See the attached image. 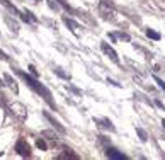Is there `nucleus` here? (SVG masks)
<instances>
[{"instance_id":"obj_5","label":"nucleus","mask_w":165,"mask_h":160,"mask_svg":"<svg viewBox=\"0 0 165 160\" xmlns=\"http://www.w3.org/2000/svg\"><path fill=\"white\" fill-rule=\"evenodd\" d=\"M106 155H107L109 158H116V160H123V158H126V155L119 153V152H118V150H114V148H107Z\"/></svg>"},{"instance_id":"obj_16","label":"nucleus","mask_w":165,"mask_h":160,"mask_svg":"<svg viewBox=\"0 0 165 160\" xmlns=\"http://www.w3.org/2000/svg\"><path fill=\"white\" fill-rule=\"evenodd\" d=\"M26 15L29 17V21H34V22H38V17L33 14V12H29V10H26Z\"/></svg>"},{"instance_id":"obj_9","label":"nucleus","mask_w":165,"mask_h":160,"mask_svg":"<svg viewBox=\"0 0 165 160\" xmlns=\"http://www.w3.org/2000/svg\"><path fill=\"white\" fill-rule=\"evenodd\" d=\"M136 133H138V136H140L141 141H148V135H146V131L143 128H136Z\"/></svg>"},{"instance_id":"obj_2","label":"nucleus","mask_w":165,"mask_h":160,"mask_svg":"<svg viewBox=\"0 0 165 160\" xmlns=\"http://www.w3.org/2000/svg\"><path fill=\"white\" fill-rule=\"evenodd\" d=\"M15 152H17L21 157H29L31 155V146H29V143L26 140L21 138V140L15 143Z\"/></svg>"},{"instance_id":"obj_24","label":"nucleus","mask_w":165,"mask_h":160,"mask_svg":"<svg viewBox=\"0 0 165 160\" xmlns=\"http://www.w3.org/2000/svg\"><path fill=\"white\" fill-rule=\"evenodd\" d=\"M162 124H163V128H165V119H163V121H162Z\"/></svg>"},{"instance_id":"obj_14","label":"nucleus","mask_w":165,"mask_h":160,"mask_svg":"<svg viewBox=\"0 0 165 160\" xmlns=\"http://www.w3.org/2000/svg\"><path fill=\"white\" fill-rule=\"evenodd\" d=\"M153 78H155V82H157V84H158V87H160V89H162V90H163V92H165V82H163V80H162L160 77H157V75L153 77Z\"/></svg>"},{"instance_id":"obj_21","label":"nucleus","mask_w":165,"mask_h":160,"mask_svg":"<svg viewBox=\"0 0 165 160\" xmlns=\"http://www.w3.org/2000/svg\"><path fill=\"white\" fill-rule=\"evenodd\" d=\"M5 80H7L9 84H14V80H12V77H10V75H5Z\"/></svg>"},{"instance_id":"obj_15","label":"nucleus","mask_w":165,"mask_h":160,"mask_svg":"<svg viewBox=\"0 0 165 160\" xmlns=\"http://www.w3.org/2000/svg\"><path fill=\"white\" fill-rule=\"evenodd\" d=\"M48 5H49V9H53V10L60 9V5L56 4V0H48Z\"/></svg>"},{"instance_id":"obj_20","label":"nucleus","mask_w":165,"mask_h":160,"mask_svg":"<svg viewBox=\"0 0 165 160\" xmlns=\"http://www.w3.org/2000/svg\"><path fill=\"white\" fill-rule=\"evenodd\" d=\"M155 104H157V107H160V109H163V111H165V106L160 102V101H155Z\"/></svg>"},{"instance_id":"obj_18","label":"nucleus","mask_w":165,"mask_h":160,"mask_svg":"<svg viewBox=\"0 0 165 160\" xmlns=\"http://www.w3.org/2000/svg\"><path fill=\"white\" fill-rule=\"evenodd\" d=\"M107 84L114 85V87H121V84H118V82H114V80H111V78H107Z\"/></svg>"},{"instance_id":"obj_19","label":"nucleus","mask_w":165,"mask_h":160,"mask_svg":"<svg viewBox=\"0 0 165 160\" xmlns=\"http://www.w3.org/2000/svg\"><path fill=\"white\" fill-rule=\"evenodd\" d=\"M29 70H31V73H33V75H34V77L38 75V70H36V68H34V66H33V65H29Z\"/></svg>"},{"instance_id":"obj_17","label":"nucleus","mask_w":165,"mask_h":160,"mask_svg":"<svg viewBox=\"0 0 165 160\" xmlns=\"http://www.w3.org/2000/svg\"><path fill=\"white\" fill-rule=\"evenodd\" d=\"M118 36L119 38H123V39H126V41H129V36H128L126 33H118Z\"/></svg>"},{"instance_id":"obj_1","label":"nucleus","mask_w":165,"mask_h":160,"mask_svg":"<svg viewBox=\"0 0 165 160\" xmlns=\"http://www.w3.org/2000/svg\"><path fill=\"white\" fill-rule=\"evenodd\" d=\"M17 75H19V77H22V78L26 80V84H27L29 87H31V89L34 90V92H38V94L41 95L43 99L46 101V102L49 104V106H51L53 109H56L55 102L51 101V92H49V90H48L46 87H44V85H43V84H39L38 80H36V78H33L31 75H27L26 72H21V70H17Z\"/></svg>"},{"instance_id":"obj_8","label":"nucleus","mask_w":165,"mask_h":160,"mask_svg":"<svg viewBox=\"0 0 165 160\" xmlns=\"http://www.w3.org/2000/svg\"><path fill=\"white\" fill-rule=\"evenodd\" d=\"M5 22L9 24V27L12 29L14 33H17V31H19V24H17V22H14V21L10 19V17H5Z\"/></svg>"},{"instance_id":"obj_11","label":"nucleus","mask_w":165,"mask_h":160,"mask_svg":"<svg viewBox=\"0 0 165 160\" xmlns=\"http://www.w3.org/2000/svg\"><path fill=\"white\" fill-rule=\"evenodd\" d=\"M66 90H70V92H73L75 95H82V90H80V89H77L75 85H71V84H66Z\"/></svg>"},{"instance_id":"obj_10","label":"nucleus","mask_w":165,"mask_h":160,"mask_svg":"<svg viewBox=\"0 0 165 160\" xmlns=\"http://www.w3.org/2000/svg\"><path fill=\"white\" fill-rule=\"evenodd\" d=\"M63 22L68 26V27H71V29H77L78 27V24L75 22V21H71V19H68V17H63Z\"/></svg>"},{"instance_id":"obj_13","label":"nucleus","mask_w":165,"mask_h":160,"mask_svg":"<svg viewBox=\"0 0 165 160\" xmlns=\"http://www.w3.org/2000/svg\"><path fill=\"white\" fill-rule=\"evenodd\" d=\"M36 146H38V148H41V150H46V148H48L46 141L43 140V138H38V140H36Z\"/></svg>"},{"instance_id":"obj_23","label":"nucleus","mask_w":165,"mask_h":160,"mask_svg":"<svg viewBox=\"0 0 165 160\" xmlns=\"http://www.w3.org/2000/svg\"><path fill=\"white\" fill-rule=\"evenodd\" d=\"M99 140L102 141V143H107V138H106V136H102V135H100V136H99Z\"/></svg>"},{"instance_id":"obj_7","label":"nucleus","mask_w":165,"mask_h":160,"mask_svg":"<svg viewBox=\"0 0 165 160\" xmlns=\"http://www.w3.org/2000/svg\"><path fill=\"white\" fill-rule=\"evenodd\" d=\"M146 36H148L150 39H153V41H160L162 39L160 33H157V31H153V29H148V31H146Z\"/></svg>"},{"instance_id":"obj_25","label":"nucleus","mask_w":165,"mask_h":160,"mask_svg":"<svg viewBox=\"0 0 165 160\" xmlns=\"http://www.w3.org/2000/svg\"><path fill=\"white\" fill-rule=\"evenodd\" d=\"M34 2H41V0H34Z\"/></svg>"},{"instance_id":"obj_6","label":"nucleus","mask_w":165,"mask_h":160,"mask_svg":"<svg viewBox=\"0 0 165 160\" xmlns=\"http://www.w3.org/2000/svg\"><path fill=\"white\" fill-rule=\"evenodd\" d=\"M95 124H99V126H104V128H107V130H111V131H114V126H113V123L109 121L107 118H104V119H94Z\"/></svg>"},{"instance_id":"obj_22","label":"nucleus","mask_w":165,"mask_h":160,"mask_svg":"<svg viewBox=\"0 0 165 160\" xmlns=\"http://www.w3.org/2000/svg\"><path fill=\"white\" fill-rule=\"evenodd\" d=\"M0 58H4V60H9V56H7L4 51H0Z\"/></svg>"},{"instance_id":"obj_3","label":"nucleus","mask_w":165,"mask_h":160,"mask_svg":"<svg viewBox=\"0 0 165 160\" xmlns=\"http://www.w3.org/2000/svg\"><path fill=\"white\" fill-rule=\"evenodd\" d=\"M100 48H102V51L106 53V55H107L109 58H111V60L114 61V63H116V65H119V58H118V53L114 51L113 48L109 46L107 43H102V44H100Z\"/></svg>"},{"instance_id":"obj_12","label":"nucleus","mask_w":165,"mask_h":160,"mask_svg":"<svg viewBox=\"0 0 165 160\" xmlns=\"http://www.w3.org/2000/svg\"><path fill=\"white\" fill-rule=\"evenodd\" d=\"M55 73H56L58 77H62V78H65V80H70V75H66L65 72H63L62 68H58V66L55 68Z\"/></svg>"},{"instance_id":"obj_4","label":"nucleus","mask_w":165,"mask_h":160,"mask_svg":"<svg viewBox=\"0 0 165 160\" xmlns=\"http://www.w3.org/2000/svg\"><path fill=\"white\" fill-rule=\"evenodd\" d=\"M43 116H44V118H46L48 121L51 123V124H53V128H56V130H58L60 133H65V131H66V130H65V126H62V124H60V123H58L56 119H55V118H51V116H49L48 113H43Z\"/></svg>"}]
</instances>
